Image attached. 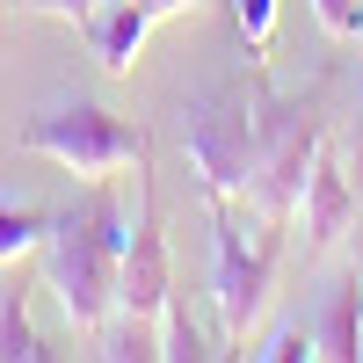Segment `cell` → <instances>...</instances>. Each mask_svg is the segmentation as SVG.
<instances>
[{
    "mask_svg": "<svg viewBox=\"0 0 363 363\" xmlns=\"http://www.w3.org/2000/svg\"><path fill=\"white\" fill-rule=\"evenodd\" d=\"M327 145V95L306 87V95H269L255 80V211L262 218L291 225L298 196H306V174Z\"/></svg>",
    "mask_w": 363,
    "mask_h": 363,
    "instance_id": "cell-1",
    "label": "cell"
},
{
    "mask_svg": "<svg viewBox=\"0 0 363 363\" xmlns=\"http://www.w3.org/2000/svg\"><path fill=\"white\" fill-rule=\"evenodd\" d=\"M277 255H284V225L255 211V233L240 225V211L225 196H211V298H218V335L233 356H247L255 320L277 284Z\"/></svg>",
    "mask_w": 363,
    "mask_h": 363,
    "instance_id": "cell-2",
    "label": "cell"
},
{
    "mask_svg": "<svg viewBox=\"0 0 363 363\" xmlns=\"http://www.w3.org/2000/svg\"><path fill=\"white\" fill-rule=\"evenodd\" d=\"M22 153H37L51 167H66V174L102 182L116 167L145 160V131L131 124V116L102 109V102H51V109H37L22 124Z\"/></svg>",
    "mask_w": 363,
    "mask_h": 363,
    "instance_id": "cell-3",
    "label": "cell"
},
{
    "mask_svg": "<svg viewBox=\"0 0 363 363\" xmlns=\"http://www.w3.org/2000/svg\"><path fill=\"white\" fill-rule=\"evenodd\" d=\"M116 262L124 255L95 233L87 211L51 218V233H44V284L58 291V306H66V320L80 335H102L116 320Z\"/></svg>",
    "mask_w": 363,
    "mask_h": 363,
    "instance_id": "cell-4",
    "label": "cell"
},
{
    "mask_svg": "<svg viewBox=\"0 0 363 363\" xmlns=\"http://www.w3.org/2000/svg\"><path fill=\"white\" fill-rule=\"evenodd\" d=\"M189 167L203 174V196H255V87H211L189 102Z\"/></svg>",
    "mask_w": 363,
    "mask_h": 363,
    "instance_id": "cell-5",
    "label": "cell"
},
{
    "mask_svg": "<svg viewBox=\"0 0 363 363\" xmlns=\"http://www.w3.org/2000/svg\"><path fill=\"white\" fill-rule=\"evenodd\" d=\"M167 306H174V262H167L160 211H153V182H138V225H131L124 262H116V320L160 327Z\"/></svg>",
    "mask_w": 363,
    "mask_h": 363,
    "instance_id": "cell-6",
    "label": "cell"
},
{
    "mask_svg": "<svg viewBox=\"0 0 363 363\" xmlns=\"http://www.w3.org/2000/svg\"><path fill=\"white\" fill-rule=\"evenodd\" d=\"M298 218H306V247L327 255V247H342V233H356L363 218V196L349 189V174L335 160V145H320V160L306 174V196H298Z\"/></svg>",
    "mask_w": 363,
    "mask_h": 363,
    "instance_id": "cell-7",
    "label": "cell"
},
{
    "mask_svg": "<svg viewBox=\"0 0 363 363\" xmlns=\"http://www.w3.org/2000/svg\"><path fill=\"white\" fill-rule=\"evenodd\" d=\"M145 15L138 0H102L95 15H80V37H87V51H95V66L102 73H131L138 66V44H145Z\"/></svg>",
    "mask_w": 363,
    "mask_h": 363,
    "instance_id": "cell-8",
    "label": "cell"
},
{
    "mask_svg": "<svg viewBox=\"0 0 363 363\" xmlns=\"http://www.w3.org/2000/svg\"><path fill=\"white\" fill-rule=\"evenodd\" d=\"M313 349L335 356V363H356L363 356V269H349V277L327 291L320 327H313Z\"/></svg>",
    "mask_w": 363,
    "mask_h": 363,
    "instance_id": "cell-9",
    "label": "cell"
},
{
    "mask_svg": "<svg viewBox=\"0 0 363 363\" xmlns=\"http://www.w3.org/2000/svg\"><path fill=\"white\" fill-rule=\"evenodd\" d=\"M44 335L29 327V298L22 291H0V363H44Z\"/></svg>",
    "mask_w": 363,
    "mask_h": 363,
    "instance_id": "cell-10",
    "label": "cell"
},
{
    "mask_svg": "<svg viewBox=\"0 0 363 363\" xmlns=\"http://www.w3.org/2000/svg\"><path fill=\"white\" fill-rule=\"evenodd\" d=\"M44 233H51V211H29V203H8V196H0V262L37 255Z\"/></svg>",
    "mask_w": 363,
    "mask_h": 363,
    "instance_id": "cell-11",
    "label": "cell"
},
{
    "mask_svg": "<svg viewBox=\"0 0 363 363\" xmlns=\"http://www.w3.org/2000/svg\"><path fill=\"white\" fill-rule=\"evenodd\" d=\"M160 356L189 363V356H218V349H203V335L189 327V313H182V306H167V313H160Z\"/></svg>",
    "mask_w": 363,
    "mask_h": 363,
    "instance_id": "cell-12",
    "label": "cell"
},
{
    "mask_svg": "<svg viewBox=\"0 0 363 363\" xmlns=\"http://www.w3.org/2000/svg\"><path fill=\"white\" fill-rule=\"evenodd\" d=\"M247 356H262V363H298V356H320V349H313V327H277V335L247 342Z\"/></svg>",
    "mask_w": 363,
    "mask_h": 363,
    "instance_id": "cell-13",
    "label": "cell"
},
{
    "mask_svg": "<svg viewBox=\"0 0 363 363\" xmlns=\"http://www.w3.org/2000/svg\"><path fill=\"white\" fill-rule=\"evenodd\" d=\"M313 15H320V29L335 44H356L363 37V0H313Z\"/></svg>",
    "mask_w": 363,
    "mask_h": 363,
    "instance_id": "cell-14",
    "label": "cell"
},
{
    "mask_svg": "<svg viewBox=\"0 0 363 363\" xmlns=\"http://www.w3.org/2000/svg\"><path fill=\"white\" fill-rule=\"evenodd\" d=\"M233 15H240V37H247V51L262 58V51H269V29H277V0H233Z\"/></svg>",
    "mask_w": 363,
    "mask_h": 363,
    "instance_id": "cell-15",
    "label": "cell"
},
{
    "mask_svg": "<svg viewBox=\"0 0 363 363\" xmlns=\"http://www.w3.org/2000/svg\"><path fill=\"white\" fill-rule=\"evenodd\" d=\"M22 8H37V15H58V22H80V15H95L102 0H22Z\"/></svg>",
    "mask_w": 363,
    "mask_h": 363,
    "instance_id": "cell-16",
    "label": "cell"
},
{
    "mask_svg": "<svg viewBox=\"0 0 363 363\" xmlns=\"http://www.w3.org/2000/svg\"><path fill=\"white\" fill-rule=\"evenodd\" d=\"M145 15H182V8H196V0H138Z\"/></svg>",
    "mask_w": 363,
    "mask_h": 363,
    "instance_id": "cell-17",
    "label": "cell"
},
{
    "mask_svg": "<svg viewBox=\"0 0 363 363\" xmlns=\"http://www.w3.org/2000/svg\"><path fill=\"white\" fill-rule=\"evenodd\" d=\"M356 269H363V262H356Z\"/></svg>",
    "mask_w": 363,
    "mask_h": 363,
    "instance_id": "cell-18",
    "label": "cell"
}]
</instances>
